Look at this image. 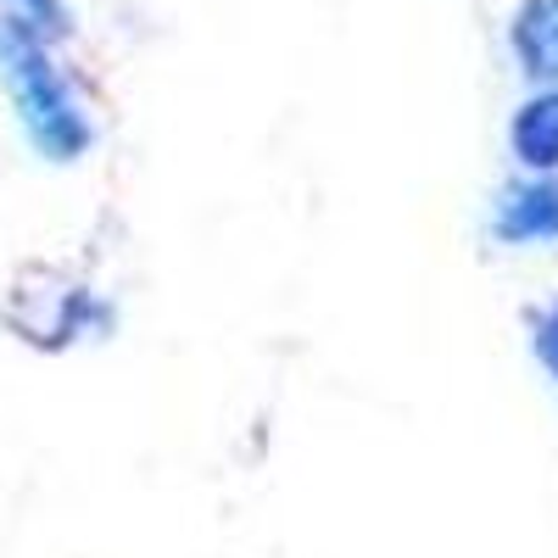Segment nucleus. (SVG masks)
I'll return each mask as SVG.
<instances>
[{"mask_svg": "<svg viewBox=\"0 0 558 558\" xmlns=\"http://www.w3.org/2000/svg\"><path fill=\"white\" fill-rule=\"evenodd\" d=\"M0 73H7V84H12V101L23 112L28 140L45 157L68 162L89 146V123H84V112L73 101V89L57 73V62L45 57V45L28 34V23L0 28Z\"/></svg>", "mask_w": 558, "mask_h": 558, "instance_id": "f257e3e1", "label": "nucleus"}, {"mask_svg": "<svg viewBox=\"0 0 558 558\" xmlns=\"http://www.w3.org/2000/svg\"><path fill=\"white\" fill-rule=\"evenodd\" d=\"M497 235L502 241H558V184L525 179L497 202Z\"/></svg>", "mask_w": 558, "mask_h": 558, "instance_id": "f03ea898", "label": "nucleus"}, {"mask_svg": "<svg viewBox=\"0 0 558 558\" xmlns=\"http://www.w3.org/2000/svg\"><path fill=\"white\" fill-rule=\"evenodd\" d=\"M514 51L531 78H558V0H525L514 17Z\"/></svg>", "mask_w": 558, "mask_h": 558, "instance_id": "7ed1b4c3", "label": "nucleus"}, {"mask_svg": "<svg viewBox=\"0 0 558 558\" xmlns=\"http://www.w3.org/2000/svg\"><path fill=\"white\" fill-rule=\"evenodd\" d=\"M514 157L536 173H553L558 168V89L525 101L520 118H514Z\"/></svg>", "mask_w": 558, "mask_h": 558, "instance_id": "20e7f679", "label": "nucleus"}, {"mask_svg": "<svg viewBox=\"0 0 558 558\" xmlns=\"http://www.w3.org/2000/svg\"><path fill=\"white\" fill-rule=\"evenodd\" d=\"M536 352H542V363L553 368V380H558V307H547L536 318Z\"/></svg>", "mask_w": 558, "mask_h": 558, "instance_id": "39448f33", "label": "nucleus"}, {"mask_svg": "<svg viewBox=\"0 0 558 558\" xmlns=\"http://www.w3.org/2000/svg\"><path fill=\"white\" fill-rule=\"evenodd\" d=\"M17 12L34 28H62V7H57V0H17Z\"/></svg>", "mask_w": 558, "mask_h": 558, "instance_id": "423d86ee", "label": "nucleus"}]
</instances>
